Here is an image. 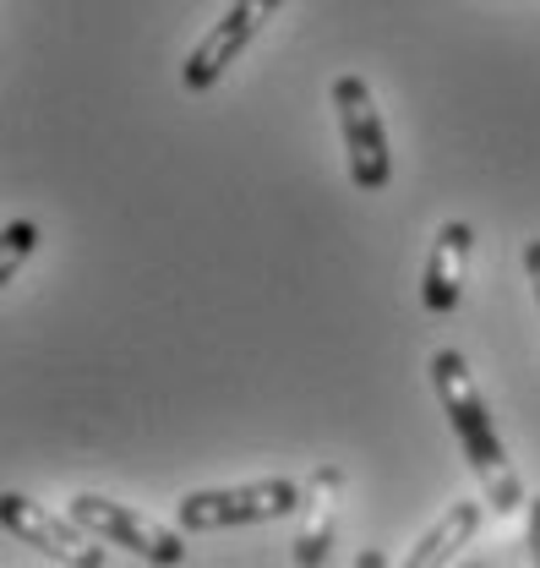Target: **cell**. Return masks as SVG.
<instances>
[{
    "label": "cell",
    "instance_id": "1",
    "mask_svg": "<svg viewBox=\"0 0 540 568\" xmlns=\"http://www.w3.org/2000/svg\"><path fill=\"white\" fill-rule=\"evenodd\" d=\"M431 383H437V399H442V410H448V426H454V437H459V448H465V459H470L486 503H491L497 514L530 508L524 481H519V470H513V459H508V448H502V437H497V422H491V410H486V394H480V383L470 377V361L459 351H437L431 355Z\"/></svg>",
    "mask_w": 540,
    "mask_h": 568
},
{
    "label": "cell",
    "instance_id": "2",
    "mask_svg": "<svg viewBox=\"0 0 540 568\" xmlns=\"http://www.w3.org/2000/svg\"><path fill=\"white\" fill-rule=\"evenodd\" d=\"M300 487L273 476V481H252V487H213V493H186L175 503L181 530L203 536V530H230V525H263V519H284L300 508Z\"/></svg>",
    "mask_w": 540,
    "mask_h": 568
},
{
    "label": "cell",
    "instance_id": "3",
    "mask_svg": "<svg viewBox=\"0 0 540 568\" xmlns=\"http://www.w3.org/2000/svg\"><path fill=\"white\" fill-rule=\"evenodd\" d=\"M334 110H338V132H344V153H349V181L360 192H383L394 164H388V132L371 99V82L344 71L334 77Z\"/></svg>",
    "mask_w": 540,
    "mask_h": 568
},
{
    "label": "cell",
    "instance_id": "4",
    "mask_svg": "<svg viewBox=\"0 0 540 568\" xmlns=\"http://www.w3.org/2000/svg\"><path fill=\"white\" fill-rule=\"evenodd\" d=\"M67 508H71V519H77L82 530H93V536H99V541H110V547H126V552H136V558H147V564H159V568L186 564V541H181L170 525H159V519L136 514V508L115 503V497L77 493Z\"/></svg>",
    "mask_w": 540,
    "mask_h": 568
},
{
    "label": "cell",
    "instance_id": "5",
    "mask_svg": "<svg viewBox=\"0 0 540 568\" xmlns=\"http://www.w3.org/2000/svg\"><path fill=\"white\" fill-rule=\"evenodd\" d=\"M0 525L6 536H17L22 547H39L44 558L67 568H104V547L93 530H82L77 519H61V514H44L33 497L22 493H0Z\"/></svg>",
    "mask_w": 540,
    "mask_h": 568
},
{
    "label": "cell",
    "instance_id": "6",
    "mask_svg": "<svg viewBox=\"0 0 540 568\" xmlns=\"http://www.w3.org/2000/svg\"><path fill=\"white\" fill-rule=\"evenodd\" d=\"M284 0H230L224 6V17L213 22L203 33V44L186 55V67H181V82L192 88V93H207L224 71L241 61V50L263 33V22H268L273 11H278Z\"/></svg>",
    "mask_w": 540,
    "mask_h": 568
},
{
    "label": "cell",
    "instance_id": "7",
    "mask_svg": "<svg viewBox=\"0 0 540 568\" xmlns=\"http://www.w3.org/2000/svg\"><path fill=\"white\" fill-rule=\"evenodd\" d=\"M470 252H475V230L465 219H448L431 241V257H426V274H420V301L426 312H454L459 295H465V274H470Z\"/></svg>",
    "mask_w": 540,
    "mask_h": 568
},
{
    "label": "cell",
    "instance_id": "8",
    "mask_svg": "<svg viewBox=\"0 0 540 568\" xmlns=\"http://www.w3.org/2000/svg\"><path fill=\"white\" fill-rule=\"evenodd\" d=\"M338 503H344V470L338 465L312 470L306 497H300V536H295V564L300 568L328 564V547H334L338 530Z\"/></svg>",
    "mask_w": 540,
    "mask_h": 568
},
{
    "label": "cell",
    "instance_id": "9",
    "mask_svg": "<svg viewBox=\"0 0 540 568\" xmlns=\"http://www.w3.org/2000/svg\"><path fill=\"white\" fill-rule=\"evenodd\" d=\"M475 530H480V503H465V497H454V508L420 536V547H409L405 568H448L459 558V547L470 541Z\"/></svg>",
    "mask_w": 540,
    "mask_h": 568
},
{
    "label": "cell",
    "instance_id": "10",
    "mask_svg": "<svg viewBox=\"0 0 540 568\" xmlns=\"http://www.w3.org/2000/svg\"><path fill=\"white\" fill-rule=\"evenodd\" d=\"M0 241H6V257H0V280L11 284V274H17V263H22V257L33 252V241H39V230H33L28 219H11Z\"/></svg>",
    "mask_w": 540,
    "mask_h": 568
},
{
    "label": "cell",
    "instance_id": "11",
    "mask_svg": "<svg viewBox=\"0 0 540 568\" xmlns=\"http://www.w3.org/2000/svg\"><path fill=\"white\" fill-rule=\"evenodd\" d=\"M524 547H530V568H540V497H530V530H524Z\"/></svg>",
    "mask_w": 540,
    "mask_h": 568
},
{
    "label": "cell",
    "instance_id": "12",
    "mask_svg": "<svg viewBox=\"0 0 540 568\" xmlns=\"http://www.w3.org/2000/svg\"><path fill=\"white\" fill-rule=\"evenodd\" d=\"M524 274H530V290H536V301H540V235L524 246Z\"/></svg>",
    "mask_w": 540,
    "mask_h": 568
},
{
    "label": "cell",
    "instance_id": "13",
    "mask_svg": "<svg viewBox=\"0 0 540 568\" xmlns=\"http://www.w3.org/2000/svg\"><path fill=\"white\" fill-rule=\"evenodd\" d=\"M355 568H388V552H383V547H366V552L355 558Z\"/></svg>",
    "mask_w": 540,
    "mask_h": 568
},
{
    "label": "cell",
    "instance_id": "14",
    "mask_svg": "<svg viewBox=\"0 0 540 568\" xmlns=\"http://www.w3.org/2000/svg\"><path fill=\"white\" fill-rule=\"evenodd\" d=\"M465 568H486V564H480V558H475V564H465Z\"/></svg>",
    "mask_w": 540,
    "mask_h": 568
}]
</instances>
